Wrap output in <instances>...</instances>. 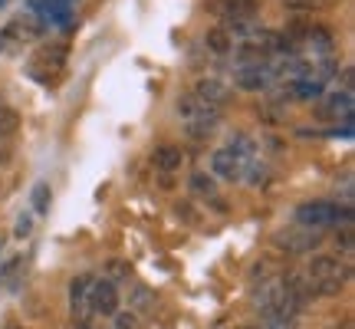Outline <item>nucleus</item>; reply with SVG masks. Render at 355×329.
Instances as JSON below:
<instances>
[{"label": "nucleus", "instance_id": "1", "mask_svg": "<svg viewBox=\"0 0 355 329\" xmlns=\"http://www.w3.org/2000/svg\"><path fill=\"white\" fill-rule=\"evenodd\" d=\"M254 303L263 319H296L306 300L293 290L286 277H263L254 287Z\"/></svg>", "mask_w": 355, "mask_h": 329}, {"label": "nucleus", "instance_id": "2", "mask_svg": "<svg viewBox=\"0 0 355 329\" xmlns=\"http://www.w3.org/2000/svg\"><path fill=\"white\" fill-rule=\"evenodd\" d=\"M257 145L250 135H234L230 139V145H224V149H217L214 155H211V171H214L217 178H227V181H241L243 171H247V164L257 162Z\"/></svg>", "mask_w": 355, "mask_h": 329}, {"label": "nucleus", "instance_id": "3", "mask_svg": "<svg viewBox=\"0 0 355 329\" xmlns=\"http://www.w3.org/2000/svg\"><path fill=\"white\" fill-rule=\"evenodd\" d=\"M296 224L313 230H329L339 224H352V204L349 201H303L296 208Z\"/></svg>", "mask_w": 355, "mask_h": 329}, {"label": "nucleus", "instance_id": "4", "mask_svg": "<svg viewBox=\"0 0 355 329\" xmlns=\"http://www.w3.org/2000/svg\"><path fill=\"white\" fill-rule=\"evenodd\" d=\"M178 115L184 119V128H188V135H194V139H204V135H211V132L220 126V119H224V109L204 106L201 99H194L191 92H184V96L178 99Z\"/></svg>", "mask_w": 355, "mask_h": 329}, {"label": "nucleus", "instance_id": "5", "mask_svg": "<svg viewBox=\"0 0 355 329\" xmlns=\"http://www.w3.org/2000/svg\"><path fill=\"white\" fill-rule=\"evenodd\" d=\"M43 37V24L37 17H13L0 26V50H17V47H33Z\"/></svg>", "mask_w": 355, "mask_h": 329}, {"label": "nucleus", "instance_id": "6", "mask_svg": "<svg viewBox=\"0 0 355 329\" xmlns=\"http://www.w3.org/2000/svg\"><path fill=\"white\" fill-rule=\"evenodd\" d=\"M326 241V230H313V228H283L273 234V244L279 251L293 253V257H303V253H313L319 244Z\"/></svg>", "mask_w": 355, "mask_h": 329}, {"label": "nucleus", "instance_id": "7", "mask_svg": "<svg viewBox=\"0 0 355 329\" xmlns=\"http://www.w3.org/2000/svg\"><path fill=\"white\" fill-rule=\"evenodd\" d=\"M66 60H69L66 43H50V47H40V50L33 53V60H30V76L50 83V79H56L66 69Z\"/></svg>", "mask_w": 355, "mask_h": 329}, {"label": "nucleus", "instance_id": "8", "mask_svg": "<svg viewBox=\"0 0 355 329\" xmlns=\"http://www.w3.org/2000/svg\"><path fill=\"white\" fill-rule=\"evenodd\" d=\"M119 313V287L109 277L92 280V293H89V317H115Z\"/></svg>", "mask_w": 355, "mask_h": 329}, {"label": "nucleus", "instance_id": "9", "mask_svg": "<svg viewBox=\"0 0 355 329\" xmlns=\"http://www.w3.org/2000/svg\"><path fill=\"white\" fill-rule=\"evenodd\" d=\"M319 106L316 112L322 119H343V122H352V109H355V99H352V89H336V92H322L319 96Z\"/></svg>", "mask_w": 355, "mask_h": 329}, {"label": "nucleus", "instance_id": "10", "mask_svg": "<svg viewBox=\"0 0 355 329\" xmlns=\"http://www.w3.org/2000/svg\"><path fill=\"white\" fill-rule=\"evenodd\" d=\"M273 69L270 63H247V66H237V73H234V83L243 89V92H260L273 83Z\"/></svg>", "mask_w": 355, "mask_h": 329}, {"label": "nucleus", "instance_id": "11", "mask_svg": "<svg viewBox=\"0 0 355 329\" xmlns=\"http://www.w3.org/2000/svg\"><path fill=\"white\" fill-rule=\"evenodd\" d=\"M326 92V83L316 76H293L283 86V99L286 102H313Z\"/></svg>", "mask_w": 355, "mask_h": 329}, {"label": "nucleus", "instance_id": "12", "mask_svg": "<svg viewBox=\"0 0 355 329\" xmlns=\"http://www.w3.org/2000/svg\"><path fill=\"white\" fill-rule=\"evenodd\" d=\"M191 96L194 99H201L204 106H214V109H224L230 99V86L227 83H220V79L214 76H204L194 83V89H191Z\"/></svg>", "mask_w": 355, "mask_h": 329}, {"label": "nucleus", "instance_id": "13", "mask_svg": "<svg viewBox=\"0 0 355 329\" xmlns=\"http://www.w3.org/2000/svg\"><path fill=\"white\" fill-rule=\"evenodd\" d=\"M92 273H79L69 283V310L76 319H89V293H92Z\"/></svg>", "mask_w": 355, "mask_h": 329}, {"label": "nucleus", "instance_id": "14", "mask_svg": "<svg viewBox=\"0 0 355 329\" xmlns=\"http://www.w3.org/2000/svg\"><path fill=\"white\" fill-rule=\"evenodd\" d=\"M211 10L230 24V20H250L257 13V0H211Z\"/></svg>", "mask_w": 355, "mask_h": 329}, {"label": "nucleus", "instance_id": "15", "mask_svg": "<svg viewBox=\"0 0 355 329\" xmlns=\"http://www.w3.org/2000/svg\"><path fill=\"white\" fill-rule=\"evenodd\" d=\"M152 164L158 168V171L171 175V171H178V168L184 164V152H181L178 145H162V149H155L152 152Z\"/></svg>", "mask_w": 355, "mask_h": 329}, {"label": "nucleus", "instance_id": "16", "mask_svg": "<svg viewBox=\"0 0 355 329\" xmlns=\"http://www.w3.org/2000/svg\"><path fill=\"white\" fill-rule=\"evenodd\" d=\"M204 47L214 53V56H227V53L234 50V37H230L224 26H214V30L204 33Z\"/></svg>", "mask_w": 355, "mask_h": 329}, {"label": "nucleus", "instance_id": "17", "mask_svg": "<svg viewBox=\"0 0 355 329\" xmlns=\"http://www.w3.org/2000/svg\"><path fill=\"white\" fill-rule=\"evenodd\" d=\"M188 185H191V191H194V194H201V198H211L214 204H220V201H217V181H214L211 175H204V171H194Z\"/></svg>", "mask_w": 355, "mask_h": 329}, {"label": "nucleus", "instance_id": "18", "mask_svg": "<svg viewBox=\"0 0 355 329\" xmlns=\"http://www.w3.org/2000/svg\"><path fill=\"white\" fill-rule=\"evenodd\" d=\"M283 7L290 13H319V10H329L332 0H283Z\"/></svg>", "mask_w": 355, "mask_h": 329}, {"label": "nucleus", "instance_id": "19", "mask_svg": "<svg viewBox=\"0 0 355 329\" xmlns=\"http://www.w3.org/2000/svg\"><path fill=\"white\" fill-rule=\"evenodd\" d=\"M17 126H20V115L13 112L10 106H0V139L13 135V132H17Z\"/></svg>", "mask_w": 355, "mask_h": 329}, {"label": "nucleus", "instance_id": "20", "mask_svg": "<svg viewBox=\"0 0 355 329\" xmlns=\"http://www.w3.org/2000/svg\"><path fill=\"white\" fill-rule=\"evenodd\" d=\"M30 201H33V211H37V214H46V211H50V185L40 181L37 188H33V198H30Z\"/></svg>", "mask_w": 355, "mask_h": 329}, {"label": "nucleus", "instance_id": "21", "mask_svg": "<svg viewBox=\"0 0 355 329\" xmlns=\"http://www.w3.org/2000/svg\"><path fill=\"white\" fill-rule=\"evenodd\" d=\"M20 267H24V257H20V253H13L10 260L0 267V283H3V287H13V277H17V270H20Z\"/></svg>", "mask_w": 355, "mask_h": 329}, {"label": "nucleus", "instance_id": "22", "mask_svg": "<svg viewBox=\"0 0 355 329\" xmlns=\"http://www.w3.org/2000/svg\"><path fill=\"white\" fill-rule=\"evenodd\" d=\"M132 310H139V313H148V310H152V293L141 290V287H135V293H132Z\"/></svg>", "mask_w": 355, "mask_h": 329}, {"label": "nucleus", "instance_id": "23", "mask_svg": "<svg viewBox=\"0 0 355 329\" xmlns=\"http://www.w3.org/2000/svg\"><path fill=\"white\" fill-rule=\"evenodd\" d=\"M243 329H296V319H263L257 326H243Z\"/></svg>", "mask_w": 355, "mask_h": 329}, {"label": "nucleus", "instance_id": "24", "mask_svg": "<svg viewBox=\"0 0 355 329\" xmlns=\"http://www.w3.org/2000/svg\"><path fill=\"white\" fill-rule=\"evenodd\" d=\"M115 329H139V319L132 313H115Z\"/></svg>", "mask_w": 355, "mask_h": 329}, {"label": "nucleus", "instance_id": "25", "mask_svg": "<svg viewBox=\"0 0 355 329\" xmlns=\"http://www.w3.org/2000/svg\"><path fill=\"white\" fill-rule=\"evenodd\" d=\"M30 224H33L30 217H20V221H17V230H13V234H17V237H26V234H30Z\"/></svg>", "mask_w": 355, "mask_h": 329}, {"label": "nucleus", "instance_id": "26", "mask_svg": "<svg viewBox=\"0 0 355 329\" xmlns=\"http://www.w3.org/2000/svg\"><path fill=\"white\" fill-rule=\"evenodd\" d=\"M3 164H10V149L0 145V168H3Z\"/></svg>", "mask_w": 355, "mask_h": 329}, {"label": "nucleus", "instance_id": "27", "mask_svg": "<svg viewBox=\"0 0 355 329\" xmlns=\"http://www.w3.org/2000/svg\"><path fill=\"white\" fill-rule=\"evenodd\" d=\"M76 329H92V326H89V319H76Z\"/></svg>", "mask_w": 355, "mask_h": 329}, {"label": "nucleus", "instance_id": "28", "mask_svg": "<svg viewBox=\"0 0 355 329\" xmlns=\"http://www.w3.org/2000/svg\"><path fill=\"white\" fill-rule=\"evenodd\" d=\"M0 7H7V0H0Z\"/></svg>", "mask_w": 355, "mask_h": 329}, {"label": "nucleus", "instance_id": "29", "mask_svg": "<svg viewBox=\"0 0 355 329\" xmlns=\"http://www.w3.org/2000/svg\"><path fill=\"white\" fill-rule=\"evenodd\" d=\"M7 329H20V326H7Z\"/></svg>", "mask_w": 355, "mask_h": 329}]
</instances>
